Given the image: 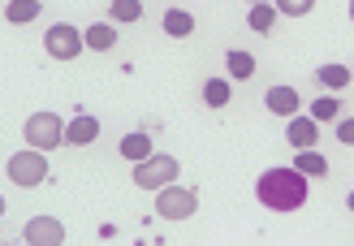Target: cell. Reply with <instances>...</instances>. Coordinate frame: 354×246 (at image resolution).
Masks as SVG:
<instances>
[{"instance_id": "cell-1", "label": "cell", "mask_w": 354, "mask_h": 246, "mask_svg": "<svg viewBox=\"0 0 354 246\" xmlns=\"http://www.w3.org/2000/svg\"><path fill=\"white\" fill-rule=\"evenodd\" d=\"M255 195L272 212H294L307 203V173L303 169H268L255 186Z\"/></svg>"}, {"instance_id": "cell-2", "label": "cell", "mask_w": 354, "mask_h": 246, "mask_svg": "<svg viewBox=\"0 0 354 246\" xmlns=\"http://www.w3.org/2000/svg\"><path fill=\"white\" fill-rule=\"evenodd\" d=\"M22 138L30 147H39V151H52L57 143H65V126H61L57 113H35V117H26Z\"/></svg>"}, {"instance_id": "cell-3", "label": "cell", "mask_w": 354, "mask_h": 246, "mask_svg": "<svg viewBox=\"0 0 354 246\" xmlns=\"http://www.w3.org/2000/svg\"><path fill=\"white\" fill-rule=\"evenodd\" d=\"M177 178V160L173 155H147V160H138V169H134V186L138 190H165L169 182Z\"/></svg>"}, {"instance_id": "cell-4", "label": "cell", "mask_w": 354, "mask_h": 246, "mask_svg": "<svg viewBox=\"0 0 354 246\" xmlns=\"http://www.w3.org/2000/svg\"><path fill=\"white\" fill-rule=\"evenodd\" d=\"M156 212H160L165 220H190L194 212H199V195L194 190H186V186H165L160 190V199H156Z\"/></svg>"}, {"instance_id": "cell-5", "label": "cell", "mask_w": 354, "mask_h": 246, "mask_svg": "<svg viewBox=\"0 0 354 246\" xmlns=\"http://www.w3.org/2000/svg\"><path fill=\"white\" fill-rule=\"evenodd\" d=\"M44 178H48V160H44L39 147L9 155V182H13V186H39Z\"/></svg>"}, {"instance_id": "cell-6", "label": "cell", "mask_w": 354, "mask_h": 246, "mask_svg": "<svg viewBox=\"0 0 354 246\" xmlns=\"http://www.w3.org/2000/svg\"><path fill=\"white\" fill-rule=\"evenodd\" d=\"M82 44H86V35H78L74 26H65V22H57V26L44 35L48 57H57V61H74L78 52H82Z\"/></svg>"}, {"instance_id": "cell-7", "label": "cell", "mask_w": 354, "mask_h": 246, "mask_svg": "<svg viewBox=\"0 0 354 246\" xmlns=\"http://www.w3.org/2000/svg\"><path fill=\"white\" fill-rule=\"evenodd\" d=\"M22 238L35 242V246H61L65 242V225L52 220V216H35L26 229H22Z\"/></svg>"}, {"instance_id": "cell-8", "label": "cell", "mask_w": 354, "mask_h": 246, "mask_svg": "<svg viewBox=\"0 0 354 246\" xmlns=\"http://www.w3.org/2000/svg\"><path fill=\"white\" fill-rule=\"evenodd\" d=\"M95 134H100V121H95V117H86V113H78V117L65 126V143L86 147V143H95Z\"/></svg>"}, {"instance_id": "cell-9", "label": "cell", "mask_w": 354, "mask_h": 246, "mask_svg": "<svg viewBox=\"0 0 354 246\" xmlns=\"http://www.w3.org/2000/svg\"><path fill=\"white\" fill-rule=\"evenodd\" d=\"M263 104H268L277 117H286V121H290V117L298 113V91H294V86H272V91L263 95Z\"/></svg>"}, {"instance_id": "cell-10", "label": "cell", "mask_w": 354, "mask_h": 246, "mask_svg": "<svg viewBox=\"0 0 354 246\" xmlns=\"http://www.w3.org/2000/svg\"><path fill=\"white\" fill-rule=\"evenodd\" d=\"M315 126H320V121L315 117H290V130H286V138H290V147H311L315 143Z\"/></svg>"}, {"instance_id": "cell-11", "label": "cell", "mask_w": 354, "mask_h": 246, "mask_svg": "<svg viewBox=\"0 0 354 246\" xmlns=\"http://www.w3.org/2000/svg\"><path fill=\"white\" fill-rule=\"evenodd\" d=\"M5 17H9L13 26L35 22V17H39V0H9V5H5Z\"/></svg>"}, {"instance_id": "cell-12", "label": "cell", "mask_w": 354, "mask_h": 246, "mask_svg": "<svg viewBox=\"0 0 354 246\" xmlns=\"http://www.w3.org/2000/svg\"><path fill=\"white\" fill-rule=\"evenodd\" d=\"M121 155H126V160H147V155H151V138L147 134H126V138H121Z\"/></svg>"}, {"instance_id": "cell-13", "label": "cell", "mask_w": 354, "mask_h": 246, "mask_svg": "<svg viewBox=\"0 0 354 246\" xmlns=\"http://www.w3.org/2000/svg\"><path fill=\"white\" fill-rule=\"evenodd\" d=\"M294 169H303V173H311V178H328V160L320 151H311V147H303L298 151V160H294Z\"/></svg>"}, {"instance_id": "cell-14", "label": "cell", "mask_w": 354, "mask_h": 246, "mask_svg": "<svg viewBox=\"0 0 354 246\" xmlns=\"http://www.w3.org/2000/svg\"><path fill=\"white\" fill-rule=\"evenodd\" d=\"M117 44V30L109 22H95V26H86V48H95V52H109Z\"/></svg>"}, {"instance_id": "cell-15", "label": "cell", "mask_w": 354, "mask_h": 246, "mask_svg": "<svg viewBox=\"0 0 354 246\" xmlns=\"http://www.w3.org/2000/svg\"><path fill=\"white\" fill-rule=\"evenodd\" d=\"M165 30L173 35V39H186V35L194 30V17H190L186 9H169V13H165Z\"/></svg>"}, {"instance_id": "cell-16", "label": "cell", "mask_w": 354, "mask_h": 246, "mask_svg": "<svg viewBox=\"0 0 354 246\" xmlns=\"http://www.w3.org/2000/svg\"><path fill=\"white\" fill-rule=\"evenodd\" d=\"M246 22H251V30L268 35V30H272V22H277V9H272V5H251V13H246Z\"/></svg>"}, {"instance_id": "cell-17", "label": "cell", "mask_w": 354, "mask_h": 246, "mask_svg": "<svg viewBox=\"0 0 354 246\" xmlns=\"http://www.w3.org/2000/svg\"><path fill=\"white\" fill-rule=\"evenodd\" d=\"M203 100L212 104V108H225V104H229V82L225 78H207L203 82Z\"/></svg>"}, {"instance_id": "cell-18", "label": "cell", "mask_w": 354, "mask_h": 246, "mask_svg": "<svg viewBox=\"0 0 354 246\" xmlns=\"http://www.w3.org/2000/svg\"><path fill=\"white\" fill-rule=\"evenodd\" d=\"M229 74H234V78H251L255 74V57H251V52H229Z\"/></svg>"}, {"instance_id": "cell-19", "label": "cell", "mask_w": 354, "mask_h": 246, "mask_svg": "<svg viewBox=\"0 0 354 246\" xmlns=\"http://www.w3.org/2000/svg\"><path fill=\"white\" fill-rule=\"evenodd\" d=\"M320 82H324V86H333V91H342L346 82H354V74H350L346 65H324V69H320Z\"/></svg>"}, {"instance_id": "cell-20", "label": "cell", "mask_w": 354, "mask_h": 246, "mask_svg": "<svg viewBox=\"0 0 354 246\" xmlns=\"http://www.w3.org/2000/svg\"><path fill=\"white\" fill-rule=\"evenodd\" d=\"M311 117H315V121H337V117H342V104L333 100V95H320V100L311 104Z\"/></svg>"}, {"instance_id": "cell-21", "label": "cell", "mask_w": 354, "mask_h": 246, "mask_svg": "<svg viewBox=\"0 0 354 246\" xmlns=\"http://www.w3.org/2000/svg\"><path fill=\"white\" fill-rule=\"evenodd\" d=\"M113 17L117 22H138V17H143V5H138V0H113Z\"/></svg>"}, {"instance_id": "cell-22", "label": "cell", "mask_w": 354, "mask_h": 246, "mask_svg": "<svg viewBox=\"0 0 354 246\" xmlns=\"http://www.w3.org/2000/svg\"><path fill=\"white\" fill-rule=\"evenodd\" d=\"M311 5H315V0H277V13H286V17H303V13H311Z\"/></svg>"}, {"instance_id": "cell-23", "label": "cell", "mask_w": 354, "mask_h": 246, "mask_svg": "<svg viewBox=\"0 0 354 246\" xmlns=\"http://www.w3.org/2000/svg\"><path fill=\"white\" fill-rule=\"evenodd\" d=\"M337 138H342L346 147H354V117H342L337 121Z\"/></svg>"}, {"instance_id": "cell-24", "label": "cell", "mask_w": 354, "mask_h": 246, "mask_svg": "<svg viewBox=\"0 0 354 246\" xmlns=\"http://www.w3.org/2000/svg\"><path fill=\"white\" fill-rule=\"evenodd\" d=\"M350 212H354V190H350Z\"/></svg>"}, {"instance_id": "cell-25", "label": "cell", "mask_w": 354, "mask_h": 246, "mask_svg": "<svg viewBox=\"0 0 354 246\" xmlns=\"http://www.w3.org/2000/svg\"><path fill=\"white\" fill-rule=\"evenodd\" d=\"M251 5H268V0H251Z\"/></svg>"}, {"instance_id": "cell-26", "label": "cell", "mask_w": 354, "mask_h": 246, "mask_svg": "<svg viewBox=\"0 0 354 246\" xmlns=\"http://www.w3.org/2000/svg\"><path fill=\"white\" fill-rule=\"evenodd\" d=\"M350 17H354V0H350Z\"/></svg>"}, {"instance_id": "cell-27", "label": "cell", "mask_w": 354, "mask_h": 246, "mask_svg": "<svg viewBox=\"0 0 354 246\" xmlns=\"http://www.w3.org/2000/svg\"><path fill=\"white\" fill-rule=\"evenodd\" d=\"M350 74H354V69H350Z\"/></svg>"}]
</instances>
